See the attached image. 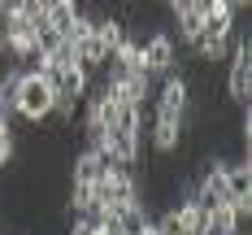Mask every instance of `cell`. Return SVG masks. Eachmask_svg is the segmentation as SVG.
<instances>
[{"mask_svg": "<svg viewBox=\"0 0 252 235\" xmlns=\"http://www.w3.org/2000/svg\"><path fill=\"white\" fill-rule=\"evenodd\" d=\"M78 13H83V9H78V4H70V0H48V31H57L61 39H70Z\"/></svg>", "mask_w": 252, "mask_h": 235, "instance_id": "8992f818", "label": "cell"}, {"mask_svg": "<svg viewBox=\"0 0 252 235\" xmlns=\"http://www.w3.org/2000/svg\"><path fill=\"white\" fill-rule=\"evenodd\" d=\"M222 183H226V201H252V161H222Z\"/></svg>", "mask_w": 252, "mask_h": 235, "instance_id": "277c9868", "label": "cell"}, {"mask_svg": "<svg viewBox=\"0 0 252 235\" xmlns=\"http://www.w3.org/2000/svg\"><path fill=\"white\" fill-rule=\"evenodd\" d=\"M204 4L209 0H178V4H170V18H174V44L178 48H191L196 44V35H200L204 26Z\"/></svg>", "mask_w": 252, "mask_h": 235, "instance_id": "3957f363", "label": "cell"}, {"mask_svg": "<svg viewBox=\"0 0 252 235\" xmlns=\"http://www.w3.org/2000/svg\"><path fill=\"white\" fill-rule=\"evenodd\" d=\"M100 161H96V153H92V148H78L74 153V161H70V183H74V187H96V183H100Z\"/></svg>", "mask_w": 252, "mask_h": 235, "instance_id": "5b68a950", "label": "cell"}, {"mask_svg": "<svg viewBox=\"0 0 252 235\" xmlns=\"http://www.w3.org/2000/svg\"><path fill=\"white\" fill-rule=\"evenodd\" d=\"M52 109H57V92H52V83L44 74H18V118L31 122V127H39V122H48Z\"/></svg>", "mask_w": 252, "mask_h": 235, "instance_id": "6da1fadb", "label": "cell"}, {"mask_svg": "<svg viewBox=\"0 0 252 235\" xmlns=\"http://www.w3.org/2000/svg\"><path fill=\"white\" fill-rule=\"evenodd\" d=\"M178 52H183V48L174 44V35H170V31H152L148 39H144V48H139V66H144V74L157 83V74L165 78V74L178 66Z\"/></svg>", "mask_w": 252, "mask_h": 235, "instance_id": "7a4b0ae2", "label": "cell"}]
</instances>
